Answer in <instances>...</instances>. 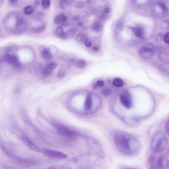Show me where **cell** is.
Instances as JSON below:
<instances>
[{
  "mask_svg": "<svg viewBox=\"0 0 169 169\" xmlns=\"http://www.w3.org/2000/svg\"><path fill=\"white\" fill-rule=\"evenodd\" d=\"M86 169V168H83V169Z\"/></svg>",
  "mask_w": 169,
  "mask_h": 169,
  "instance_id": "cell-42",
  "label": "cell"
},
{
  "mask_svg": "<svg viewBox=\"0 0 169 169\" xmlns=\"http://www.w3.org/2000/svg\"><path fill=\"white\" fill-rule=\"evenodd\" d=\"M131 30L133 31L135 36L138 38H142L144 35V29L142 27H130Z\"/></svg>",
  "mask_w": 169,
  "mask_h": 169,
  "instance_id": "cell-10",
  "label": "cell"
},
{
  "mask_svg": "<svg viewBox=\"0 0 169 169\" xmlns=\"http://www.w3.org/2000/svg\"><path fill=\"white\" fill-rule=\"evenodd\" d=\"M135 169V168H125V169Z\"/></svg>",
  "mask_w": 169,
  "mask_h": 169,
  "instance_id": "cell-41",
  "label": "cell"
},
{
  "mask_svg": "<svg viewBox=\"0 0 169 169\" xmlns=\"http://www.w3.org/2000/svg\"><path fill=\"white\" fill-rule=\"evenodd\" d=\"M34 12V8L31 6H28L24 8V13L26 15H30L33 13Z\"/></svg>",
  "mask_w": 169,
  "mask_h": 169,
  "instance_id": "cell-23",
  "label": "cell"
},
{
  "mask_svg": "<svg viewBox=\"0 0 169 169\" xmlns=\"http://www.w3.org/2000/svg\"><path fill=\"white\" fill-rule=\"evenodd\" d=\"M85 44L86 46L87 47H91V46L92 45L91 42H90V41H89L88 40L86 41Z\"/></svg>",
  "mask_w": 169,
  "mask_h": 169,
  "instance_id": "cell-34",
  "label": "cell"
},
{
  "mask_svg": "<svg viewBox=\"0 0 169 169\" xmlns=\"http://www.w3.org/2000/svg\"><path fill=\"white\" fill-rule=\"evenodd\" d=\"M114 141L118 151L126 156H132L141 148L139 140L132 134L123 131H117L114 134Z\"/></svg>",
  "mask_w": 169,
  "mask_h": 169,
  "instance_id": "cell-1",
  "label": "cell"
},
{
  "mask_svg": "<svg viewBox=\"0 0 169 169\" xmlns=\"http://www.w3.org/2000/svg\"><path fill=\"white\" fill-rule=\"evenodd\" d=\"M104 85V82L102 80H98L97 81L94 86V89H97L98 88H101Z\"/></svg>",
  "mask_w": 169,
  "mask_h": 169,
  "instance_id": "cell-25",
  "label": "cell"
},
{
  "mask_svg": "<svg viewBox=\"0 0 169 169\" xmlns=\"http://www.w3.org/2000/svg\"><path fill=\"white\" fill-rule=\"evenodd\" d=\"M77 24L79 26H84V24L82 22H78L77 23Z\"/></svg>",
  "mask_w": 169,
  "mask_h": 169,
  "instance_id": "cell-36",
  "label": "cell"
},
{
  "mask_svg": "<svg viewBox=\"0 0 169 169\" xmlns=\"http://www.w3.org/2000/svg\"><path fill=\"white\" fill-rule=\"evenodd\" d=\"M69 3L68 1L67 0L60 1V3H59V6L62 9H65L67 8Z\"/></svg>",
  "mask_w": 169,
  "mask_h": 169,
  "instance_id": "cell-24",
  "label": "cell"
},
{
  "mask_svg": "<svg viewBox=\"0 0 169 169\" xmlns=\"http://www.w3.org/2000/svg\"><path fill=\"white\" fill-rule=\"evenodd\" d=\"M44 13L42 12H39L37 13V19L38 20H41L44 18Z\"/></svg>",
  "mask_w": 169,
  "mask_h": 169,
  "instance_id": "cell-29",
  "label": "cell"
},
{
  "mask_svg": "<svg viewBox=\"0 0 169 169\" xmlns=\"http://www.w3.org/2000/svg\"><path fill=\"white\" fill-rule=\"evenodd\" d=\"M164 41L165 43L169 44V33L168 32L166 33L164 36Z\"/></svg>",
  "mask_w": 169,
  "mask_h": 169,
  "instance_id": "cell-31",
  "label": "cell"
},
{
  "mask_svg": "<svg viewBox=\"0 0 169 169\" xmlns=\"http://www.w3.org/2000/svg\"><path fill=\"white\" fill-rule=\"evenodd\" d=\"M76 32V30L74 28H72V29L68 30L65 33H64V35L62 38L64 39H66L71 38V37H73L75 35Z\"/></svg>",
  "mask_w": 169,
  "mask_h": 169,
  "instance_id": "cell-15",
  "label": "cell"
},
{
  "mask_svg": "<svg viewBox=\"0 0 169 169\" xmlns=\"http://www.w3.org/2000/svg\"><path fill=\"white\" fill-rule=\"evenodd\" d=\"M51 2L49 0H44L42 1V5L44 8L47 9L50 6Z\"/></svg>",
  "mask_w": 169,
  "mask_h": 169,
  "instance_id": "cell-27",
  "label": "cell"
},
{
  "mask_svg": "<svg viewBox=\"0 0 169 169\" xmlns=\"http://www.w3.org/2000/svg\"><path fill=\"white\" fill-rule=\"evenodd\" d=\"M55 128L61 135L66 137L72 138L76 135L75 131L63 125L56 124Z\"/></svg>",
  "mask_w": 169,
  "mask_h": 169,
  "instance_id": "cell-7",
  "label": "cell"
},
{
  "mask_svg": "<svg viewBox=\"0 0 169 169\" xmlns=\"http://www.w3.org/2000/svg\"><path fill=\"white\" fill-rule=\"evenodd\" d=\"M110 10L108 8H106L104 10V11L105 13H108L109 12Z\"/></svg>",
  "mask_w": 169,
  "mask_h": 169,
  "instance_id": "cell-40",
  "label": "cell"
},
{
  "mask_svg": "<svg viewBox=\"0 0 169 169\" xmlns=\"http://www.w3.org/2000/svg\"><path fill=\"white\" fill-rule=\"evenodd\" d=\"M112 91L111 89L108 87H106L103 89L102 93L103 95L106 97L109 96L111 94Z\"/></svg>",
  "mask_w": 169,
  "mask_h": 169,
  "instance_id": "cell-22",
  "label": "cell"
},
{
  "mask_svg": "<svg viewBox=\"0 0 169 169\" xmlns=\"http://www.w3.org/2000/svg\"><path fill=\"white\" fill-rule=\"evenodd\" d=\"M76 6L79 8H82L83 7V2L82 1H78L76 3Z\"/></svg>",
  "mask_w": 169,
  "mask_h": 169,
  "instance_id": "cell-30",
  "label": "cell"
},
{
  "mask_svg": "<svg viewBox=\"0 0 169 169\" xmlns=\"http://www.w3.org/2000/svg\"><path fill=\"white\" fill-rule=\"evenodd\" d=\"M113 84L116 87H120L123 85V82L121 79L119 78H116L113 81Z\"/></svg>",
  "mask_w": 169,
  "mask_h": 169,
  "instance_id": "cell-18",
  "label": "cell"
},
{
  "mask_svg": "<svg viewBox=\"0 0 169 169\" xmlns=\"http://www.w3.org/2000/svg\"><path fill=\"white\" fill-rule=\"evenodd\" d=\"M119 101L122 106L127 109H130L133 106L132 96L127 91H123L120 95Z\"/></svg>",
  "mask_w": 169,
  "mask_h": 169,
  "instance_id": "cell-4",
  "label": "cell"
},
{
  "mask_svg": "<svg viewBox=\"0 0 169 169\" xmlns=\"http://www.w3.org/2000/svg\"><path fill=\"white\" fill-rule=\"evenodd\" d=\"M4 59L8 63L14 66H18L19 65V62L16 56L8 54L6 55Z\"/></svg>",
  "mask_w": 169,
  "mask_h": 169,
  "instance_id": "cell-8",
  "label": "cell"
},
{
  "mask_svg": "<svg viewBox=\"0 0 169 169\" xmlns=\"http://www.w3.org/2000/svg\"><path fill=\"white\" fill-rule=\"evenodd\" d=\"M165 128H166V131L168 133H169V123H168V122H167V124H166Z\"/></svg>",
  "mask_w": 169,
  "mask_h": 169,
  "instance_id": "cell-37",
  "label": "cell"
},
{
  "mask_svg": "<svg viewBox=\"0 0 169 169\" xmlns=\"http://www.w3.org/2000/svg\"><path fill=\"white\" fill-rule=\"evenodd\" d=\"M158 4L163 12L167 13L168 12V9L167 8V6L165 4L163 3L160 2Z\"/></svg>",
  "mask_w": 169,
  "mask_h": 169,
  "instance_id": "cell-26",
  "label": "cell"
},
{
  "mask_svg": "<svg viewBox=\"0 0 169 169\" xmlns=\"http://www.w3.org/2000/svg\"><path fill=\"white\" fill-rule=\"evenodd\" d=\"M57 67V64L56 63H51L49 65L48 67L49 69L52 70L53 69H55Z\"/></svg>",
  "mask_w": 169,
  "mask_h": 169,
  "instance_id": "cell-32",
  "label": "cell"
},
{
  "mask_svg": "<svg viewBox=\"0 0 169 169\" xmlns=\"http://www.w3.org/2000/svg\"><path fill=\"white\" fill-rule=\"evenodd\" d=\"M169 169V161L167 157L164 155L156 156L154 163L150 165L149 169Z\"/></svg>",
  "mask_w": 169,
  "mask_h": 169,
  "instance_id": "cell-3",
  "label": "cell"
},
{
  "mask_svg": "<svg viewBox=\"0 0 169 169\" xmlns=\"http://www.w3.org/2000/svg\"><path fill=\"white\" fill-rule=\"evenodd\" d=\"M99 49V48L97 46H94V47H93V50L94 51H98Z\"/></svg>",
  "mask_w": 169,
  "mask_h": 169,
  "instance_id": "cell-38",
  "label": "cell"
},
{
  "mask_svg": "<svg viewBox=\"0 0 169 169\" xmlns=\"http://www.w3.org/2000/svg\"><path fill=\"white\" fill-rule=\"evenodd\" d=\"M24 142L26 146L31 150L37 152H42V150L38 146H36L28 138H25L24 139Z\"/></svg>",
  "mask_w": 169,
  "mask_h": 169,
  "instance_id": "cell-9",
  "label": "cell"
},
{
  "mask_svg": "<svg viewBox=\"0 0 169 169\" xmlns=\"http://www.w3.org/2000/svg\"><path fill=\"white\" fill-rule=\"evenodd\" d=\"M155 47L154 44L151 43H146L143 45L140 50V54L143 59H149L154 55Z\"/></svg>",
  "mask_w": 169,
  "mask_h": 169,
  "instance_id": "cell-5",
  "label": "cell"
},
{
  "mask_svg": "<svg viewBox=\"0 0 169 169\" xmlns=\"http://www.w3.org/2000/svg\"><path fill=\"white\" fill-rule=\"evenodd\" d=\"M168 143V139L165 133L158 132L154 135L151 140L150 151L154 154L161 153L166 150Z\"/></svg>",
  "mask_w": 169,
  "mask_h": 169,
  "instance_id": "cell-2",
  "label": "cell"
},
{
  "mask_svg": "<svg viewBox=\"0 0 169 169\" xmlns=\"http://www.w3.org/2000/svg\"><path fill=\"white\" fill-rule=\"evenodd\" d=\"M67 18L66 16L63 15H58L55 17L54 22L56 24H61L67 20Z\"/></svg>",
  "mask_w": 169,
  "mask_h": 169,
  "instance_id": "cell-14",
  "label": "cell"
},
{
  "mask_svg": "<svg viewBox=\"0 0 169 169\" xmlns=\"http://www.w3.org/2000/svg\"><path fill=\"white\" fill-rule=\"evenodd\" d=\"M92 28L94 31L96 32H99L101 28V24L98 22H95L93 24Z\"/></svg>",
  "mask_w": 169,
  "mask_h": 169,
  "instance_id": "cell-16",
  "label": "cell"
},
{
  "mask_svg": "<svg viewBox=\"0 0 169 169\" xmlns=\"http://www.w3.org/2000/svg\"><path fill=\"white\" fill-rule=\"evenodd\" d=\"M76 40L80 43L84 44L88 40L87 35L84 33H80L77 34L76 37Z\"/></svg>",
  "mask_w": 169,
  "mask_h": 169,
  "instance_id": "cell-13",
  "label": "cell"
},
{
  "mask_svg": "<svg viewBox=\"0 0 169 169\" xmlns=\"http://www.w3.org/2000/svg\"><path fill=\"white\" fill-rule=\"evenodd\" d=\"M46 25L43 24L42 25L39 27H36L33 29V31L36 33H40L43 32L46 29Z\"/></svg>",
  "mask_w": 169,
  "mask_h": 169,
  "instance_id": "cell-20",
  "label": "cell"
},
{
  "mask_svg": "<svg viewBox=\"0 0 169 169\" xmlns=\"http://www.w3.org/2000/svg\"><path fill=\"white\" fill-rule=\"evenodd\" d=\"M81 17L79 15L74 16L73 17V20L74 21H78L81 19Z\"/></svg>",
  "mask_w": 169,
  "mask_h": 169,
  "instance_id": "cell-33",
  "label": "cell"
},
{
  "mask_svg": "<svg viewBox=\"0 0 169 169\" xmlns=\"http://www.w3.org/2000/svg\"><path fill=\"white\" fill-rule=\"evenodd\" d=\"M65 73H66L64 70H62V69H60L57 73V77L59 78L63 77L65 75Z\"/></svg>",
  "mask_w": 169,
  "mask_h": 169,
  "instance_id": "cell-28",
  "label": "cell"
},
{
  "mask_svg": "<svg viewBox=\"0 0 169 169\" xmlns=\"http://www.w3.org/2000/svg\"><path fill=\"white\" fill-rule=\"evenodd\" d=\"M41 57L45 61H49L52 58V55L49 50L47 49H43L41 51Z\"/></svg>",
  "mask_w": 169,
  "mask_h": 169,
  "instance_id": "cell-11",
  "label": "cell"
},
{
  "mask_svg": "<svg viewBox=\"0 0 169 169\" xmlns=\"http://www.w3.org/2000/svg\"><path fill=\"white\" fill-rule=\"evenodd\" d=\"M93 106V99L91 95H88L86 98L85 103V109L87 110H90Z\"/></svg>",
  "mask_w": 169,
  "mask_h": 169,
  "instance_id": "cell-12",
  "label": "cell"
},
{
  "mask_svg": "<svg viewBox=\"0 0 169 169\" xmlns=\"http://www.w3.org/2000/svg\"><path fill=\"white\" fill-rule=\"evenodd\" d=\"M55 34L58 37L62 38L64 35V32L63 28L61 26H59L56 28Z\"/></svg>",
  "mask_w": 169,
  "mask_h": 169,
  "instance_id": "cell-17",
  "label": "cell"
},
{
  "mask_svg": "<svg viewBox=\"0 0 169 169\" xmlns=\"http://www.w3.org/2000/svg\"><path fill=\"white\" fill-rule=\"evenodd\" d=\"M39 4H40V2H39V1H35V3H34L35 6H38L39 5Z\"/></svg>",
  "mask_w": 169,
  "mask_h": 169,
  "instance_id": "cell-39",
  "label": "cell"
},
{
  "mask_svg": "<svg viewBox=\"0 0 169 169\" xmlns=\"http://www.w3.org/2000/svg\"><path fill=\"white\" fill-rule=\"evenodd\" d=\"M74 60H72V59H71V60H70L69 62V64L71 66L72 65H73L74 64Z\"/></svg>",
  "mask_w": 169,
  "mask_h": 169,
  "instance_id": "cell-35",
  "label": "cell"
},
{
  "mask_svg": "<svg viewBox=\"0 0 169 169\" xmlns=\"http://www.w3.org/2000/svg\"><path fill=\"white\" fill-rule=\"evenodd\" d=\"M86 63L84 60L83 59H79L76 62V65L78 67L81 69L84 68Z\"/></svg>",
  "mask_w": 169,
  "mask_h": 169,
  "instance_id": "cell-21",
  "label": "cell"
},
{
  "mask_svg": "<svg viewBox=\"0 0 169 169\" xmlns=\"http://www.w3.org/2000/svg\"><path fill=\"white\" fill-rule=\"evenodd\" d=\"M42 152L45 156L51 158L65 159L68 157V155L65 153L50 149H43L42 150Z\"/></svg>",
  "mask_w": 169,
  "mask_h": 169,
  "instance_id": "cell-6",
  "label": "cell"
},
{
  "mask_svg": "<svg viewBox=\"0 0 169 169\" xmlns=\"http://www.w3.org/2000/svg\"><path fill=\"white\" fill-rule=\"evenodd\" d=\"M52 70L49 69V67H45L42 69V73L44 76H49L52 74Z\"/></svg>",
  "mask_w": 169,
  "mask_h": 169,
  "instance_id": "cell-19",
  "label": "cell"
}]
</instances>
